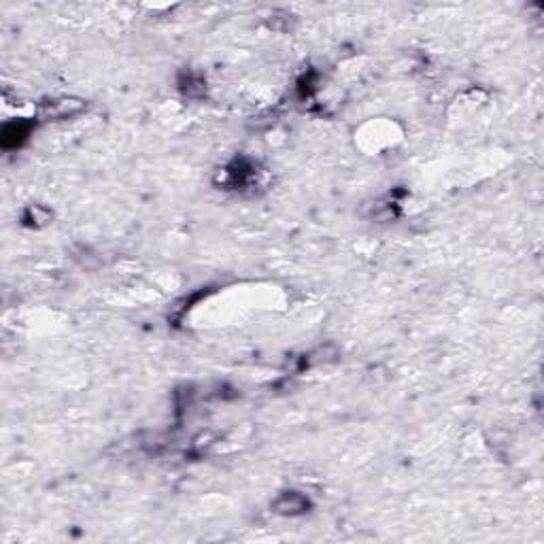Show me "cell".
Masks as SVG:
<instances>
[{
    "label": "cell",
    "instance_id": "1",
    "mask_svg": "<svg viewBox=\"0 0 544 544\" xmlns=\"http://www.w3.org/2000/svg\"><path fill=\"white\" fill-rule=\"evenodd\" d=\"M272 508H275V513H279V515L294 517V515H302L308 508V500L298 492H285L275 500Z\"/></svg>",
    "mask_w": 544,
    "mask_h": 544
},
{
    "label": "cell",
    "instance_id": "2",
    "mask_svg": "<svg viewBox=\"0 0 544 544\" xmlns=\"http://www.w3.org/2000/svg\"><path fill=\"white\" fill-rule=\"evenodd\" d=\"M83 108L81 100H73V98H62V100H53L43 108V115L51 117V120H62V117H71L75 113H79Z\"/></svg>",
    "mask_w": 544,
    "mask_h": 544
},
{
    "label": "cell",
    "instance_id": "3",
    "mask_svg": "<svg viewBox=\"0 0 544 544\" xmlns=\"http://www.w3.org/2000/svg\"><path fill=\"white\" fill-rule=\"evenodd\" d=\"M28 130H30V126L24 124V122H11V124H5V128H3V145H5L7 149L17 147V145L28 136Z\"/></svg>",
    "mask_w": 544,
    "mask_h": 544
}]
</instances>
